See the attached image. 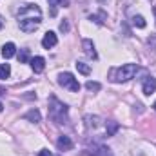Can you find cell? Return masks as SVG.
<instances>
[{
    "instance_id": "obj_25",
    "label": "cell",
    "mask_w": 156,
    "mask_h": 156,
    "mask_svg": "<svg viewBox=\"0 0 156 156\" xmlns=\"http://www.w3.org/2000/svg\"><path fill=\"white\" fill-rule=\"evenodd\" d=\"M0 94H5V89L4 87H0Z\"/></svg>"
},
{
    "instance_id": "obj_17",
    "label": "cell",
    "mask_w": 156,
    "mask_h": 156,
    "mask_svg": "<svg viewBox=\"0 0 156 156\" xmlns=\"http://www.w3.org/2000/svg\"><path fill=\"white\" fill-rule=\"evenodd\" d=\"M133 26L142 29V27H145V26H147V22H145V18H144L142 15H136V16H133Z\"/></svg>"
},
{
    "instance_id": "obj_11",
    "label": "cell",
    "mask_w": 156,
    "mask_h": 156,
    "mask_svg": "<svg viewBox=\"0 0 156 156\" xmlns=\"http://www.w3.org/2000/svg\"><path fill=\"white\" fill-rule=\"evenodd\" d=\"M29 64H31V69H33L35 73H42V71L45 69V60H44V56H33V58L29 60Z\"/></svg>"
},
{
    "instance_id": "obj_15",
    "label": "cell",
    "mask_w": 156,
    "mask_h": 156,
    "mask_svg": "<svg viewBox=\"0 0 156 156\" xmlns=\"http://www.w3.org/2000/svg\"><path fill=\"white\" fill-rule=\"evenodd\" d=\"M29 60H31L29 49H20V51H18V62H20V64H27Z\"/></svg>"
},
{
    "instance_id": "obj_27",
    "label": "cell",
    "mask_w": 156,
    "mask_h": 156,
    "mask_svg": "<svg viewBox=\"0 0 156 156\" xmlns=\"http://www.w3.org/2000/svg\"><path fill=\"white\" fill-rule=\"evenodd\" d=\"M153 13H154V18H156V7H154V9H153Z\"/></svg>"
},
{
    "instance_id": "obj_26",
    "label": "cell",
    "mask_w": 156,
    "mask_h": 156,
    "mask_svg": "<svg viewBox=\"0 0 156 156\" xmlns=\"http://www.w3.org/2000/svg\"><path fill=\"white\" fill-rule=\"evenodd\" d=\"M2 109H4V105H2V102H0V113H2Z\"/></svg>"
},
{
    "instance_id": "obj_4",
    "label": "cell",
    "mask_w": 156,
    "mask_h": 156,
    "mask_svg": "<svg viewBox=\"0 0 156 156\" xmlns=\"http://www.w3.org/2000/svg\"><path fill=\"white\" fill-rule=\"evenodd\" d=\"M58 83H60L62 87L73 91V93H78V91H80V82H78L76 78H75V75H71V73H60V75H58Z\"/></svg>"
},
{
    "instance_id": "obj_22",
    "label": "cell",
    "mask_w": 156,
    "mask_h": 156,
    "mask_svg": "<svg viewBox=\"0 0 156 156\" xmlns=\"http://www.w3.org/2000/svg\"><path fill=\"white\" fill-rule=\"evenodd\" d=\"M60 31H62V33H67V31H69V24H67L66 20L60 24Z\"/></svg>"
},
{
    "instance_id": "obj_5",
    "label": "cell",
    "mask_w": 156,
    "mask_h": 156,
    "mask_svg": "<svg viewBox=\"0 0 156 156\" xmlns=\"http://www.w3.org/2000/svg\"><path fill=\"white\" fill-rule=\"evenodd\" d=\"M56 147H58V151L64 153V151H71V149L75 147V144H73V140H71L69 136H64V134H62V136L56 140Z\"/></svg>"
},
{
    "instance_id": "obj_2",
    "label": "cell",
    "mask_w": 156,
    "mask_h": 156,
    "mask_svg": "<svg viewBox=\"0 0 156 156\" xmlns=\"http://www.w3.org/2000/svg\"><path fill=\"white\" fill-rule=\"evenodd\" d=\"M138 64H123L122 67H115V69H111V80L113 82H127V80H131V78H134V75L138 73Z\"/></svg>"
},
{
    "instance_id": "obj_19",
    "label": "cell",
    "mask_w": 156,
    "mask_h": 156,
    "mask_svg": "<svg viewBox=\"0 0 156 156\" xmlns=\"http://www.w3.org/2000/svg\"><path fill=\"white\" fill-rule=\"evenodd\" d=\"M85 89H87V91H93V93H96V91H100V89H102V85H100L98 82H93V80H89V82L85 83Z\"/></svg>"
},
{
    "instance_id": "obj_1",
    "label": "cell",
    "mask_w": 156,
    "mask_h": 156,
    "mask_svg": "<svg viewBox=\"0 0 156 156\" xmlns=\"http://www.w3.org/2000/svg\"><path fill=\"white\" fill-rule=\"evenodd\" d=\"M67 105L64 104V102H60L56 96H49V118L55 122V123H58V125H62V123H67L69 122V118H67Z\"/></svg>"
},
{
    "instance_id": "obj_20",
    "label": "cell",
    "mask_w": 156,
    "mask_h": 156,
    "mask_svg": "<svg viewBox=\"0 0 156 156\" xmlns=\"http://www.w3.org/2000/svg\"><path fill=\"white\" fill-rule=\"evenodd\" d=\"M116 131H118V123H116V122H113V120H111V122H107V131H105V133H107V136H113Z\"/></svg>"
},
{
    "instance_id": "obj_23",
    "label": "cell",
    "mask_w": 156,
    "mask_h": 156,
    "mask_svg": "<svg viewBox=\"0 0 156 156\" xmlns=\"http://www.w3.org/2000/svg\"><path fill=\"white\" fill-rule=\"evenodd\" d=\"M38 156H53V154H51V151H47V149H42V151L38 153Z\"/></svg>"
},
{
    "instance_id": "obj_8",
    "label": "cell",
    "mask_w": 156,
    "mask_h": 156,
    "mask_svg": "<svg viewBox=\"0 0 156 156\" xmlns=\"http://www.w3.org/2000/svg\"><path fill=\"white\" fill-rule=\"evenodd\" d=\"M142 89H144V94L151 96V94L156 91V78L147 76L145 80H144V85H142Z\"/></svg>"
},
{
    "instance_id": "obj_6",
    "label": "cell",
    "mask_w": 156,
    "mask_h": 156,
    "mask_svg": "<svg viewBox=\"0 0 156 156\" xmlns=\"http://www.w3.org/2000/svg\"><path fill=\"white\" fill-rule=\"evenodd\" d=\"M82 47H83V53H85L89 58H93V60H96V58H98V53H96V49H94L93 40L85 38L83 42H82Z\"/></svg>"
},
{
    "instance_id": "obj_3",
    "label": "cell",
    "mask_w": 156,
    "mask_h": 156,
    "mask_svg": "<svg viewBox=\"0 0 156 156\" xmlns=\"http://www.w3.org/2000/svg\"><path fill=\"white\" fill-rule=\"evenodd\" d=\"M22 20H29V22H42V11L37 4H26L18 9V22Z\"/></svg>"
},
{
    "instance_id": "obj_14",
    "label": "cell",
    "mask_w": 156,
    "mask_h": 156,
    "mask_svg": "<svg viewBox=\"0 0 156 156\" xmlns=\"http://www.w3.org/2000/svg\"><path fill=\"white\" fill-rule=\"evenodd\" d=\"M49 5H53L51 15L55 16V15H56V5H60V7H67V5H69V0H49Z\"/></svg>"
},
{
    "instance_id": "obj_9",
    "label": "cell",
    "mask_w": 156,
    "mask_h": 156,
    "mask_svg": "<svg viewBox=\"0 0 156 156\" xmlns=\"http://www.w3.org/2000/svg\"><path fill=\"white\" fill-rule=\"evenodd\" d=\"M89 153H91V156H113L109 147L100 145V144H94V145L91 147V151H89Z\"/></svg>"
},
{
    "instance_id": "obj_28",
    "label": "cell",
    "mask_w": 156,
    "mask_h": 156,
    "mask_svg": "<svg viewBox=\"0 0 156 156\" xmlns=\"http://www.w3.org/2000/svg\"><path fill=\"white\" fill-rule=\"evenodd\" d=\"M153 107H154V111H156V102H154V104H153Z\"/></svg>"
},
{
    "instance_id": "obj_24",
    "label": "cell",
    "mask_w": 156,
    "mask_h": 156,
    "mask_svg": "<svg viewBox=\"0 0 156 156\" xmlns=\"http://www.w3.org/2000/svg\"><path fill=\"white\" fill-rule=\"evenodd\" d=\"M2 27H4V18L0 16V29H2Z\"/></svg>"
},
{
    "instance_id": "obj_10",
    "label": "cell",
    "mask_w": 156,
    "mask_h": 156,
    "mask_svg": "<svg viewBox=\"0 0 156 156\" xmlns=\"http://www.w3.org/2000/svg\"><path fill=\"white\" fill-rule=\"evenodd\" d=\"M83 122H85V127L91 131V129H98L100 125H102V118L100 116H93V115H87V116L83 118Z\"/></svg>"
},
{
    "instance_id": "obj_18",
    "label": "cell",
    "mask_w": 156,
    "mask_h": 156,
    "mask_svg": "<svg viewBox=\"0 0 156 156\" xmlns=\"http://www.w3.org/2000/svg\"><path fill=\"white\" fill-rule=\"evenodd\" d=\"M9 75H11V67H9V64H0V80H5Z\"/></svg>"
},
{
    "instance_id": "obj_21",
    "label": "cell",
    "mask_w": 156,
    "mask_h": 156,
    "mask_svg": "<svg viewBox=\"0 0 156 156\" xmlns=\"http://www.w3.org/2000/svg\"><path fill=\"white\" fill-rule=\"evenodd\" d=\"M89 18H91V20H94L98 26H102V24H104V20H105V13H104V11H100L98 15H91Z\"/></svg>"
},
{
    "instance_id": "obj_7",
    "label": "cell",
    "mask_w": 156,
    "mask_h": 156,
    "mask_svg": "<svg viewBox=\"0 0 156 156\" xmlns=\"http://www.w3.org/2000/svg\"><path fill=\"white\" fill-rule=\"evenodd\" d=\"M56 44H58L56 33H53V31H47V33L44 35V38H42V45H44V49H51V47H55Z\"/></svg>"
},
{
    "instance_id": "obj_16",
    "label": "cell",
    "mask_w": 156,
    "mask_h": 156,
    "mask_svg": "<svg viewBox=\"0 0 156 156\" xmlns=\"http://www.w3.org/2000/svg\"><path fill=\"white\" fill-rule=\"evenodd\" d=\"M76 66V69H78V73H82V75H91V66H87V64H83V62H76L75 64Z\"/></svg>"
},
{
    "instance_id": "obj_12",
    "label": "cell",
    "mask_w": 156,
    "mask_h": 156,
    "mask_svg": "<svg viewBox=\"0 0 156 156\" xmlns=\"http://www.w3.org/2000/svg\"><path fill=\"white\" fill-rule=\"evenodd\" d=\"M16 55V45L13 44V42H7L4 47H2V56L4 58H11V56H15Z\"/></svg>"
},
{
    "instance_id": "obj_13",
    "label": "cell",
    "mask_w": 156,
    "mask_h": 156,
    "mask_svg": "<svg viewBox=\"0 0 156 156\" xmlns=\"http://www.w3.org/2000/svg\"><path fill=\"white\" fill-rule=\"evenodd\" d=\"M26 120H29V122H33V123H38L40 120H42V115H40L38 109H31V111H27L26 115H24Z\"/></svg>"
}]
</instances>
